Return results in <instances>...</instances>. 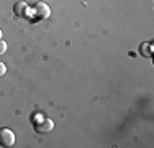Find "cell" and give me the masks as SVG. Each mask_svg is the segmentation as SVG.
Returning <instances> with one entry per match:
<instances>
[{
  "label": "cell",
  "instance_id": "6da1fadb",
  "mask_svg": "<svg viewBox=\"0 0 154 148\" xmlns=\"http://www.w3.org/2000/svg\"><path fill=\"white\" fill-rule=\"evenodd\" d=\"M0 145L2 146H13L15 145V133L10 128H0Z\"/></svg>",
  "mask_w": 154,
  "mask_h": 148
},
{
  "label": "cell",
  "instance_id": "7a4b0ae2",
  "mask_svg": "<svg viewBox=\"0 0 154 148\" xmlns=\"http://www.w3.org/2000/svg\"><path fill=\"white\" fill-rule=\"evenodd\" d=\"M33 10H35V18H39V20H45L51 15V8L49 5L45 2H38L35 7H33Z\"/></svg>",
  "mask_w": 154,
  "mask_h": 148
},
{
  "label": "cell",
  "instance_id": "3957f363",
  "mask_svg": "<svg viewBox=\"0 0 154 148\" xmlns=\"http://www.w3.org/2000/svg\"><path fill=\"white\" fill-rule=\"evenodd\" d=\"M53 128H54V122L53 118H48V117H45V120H41L39 124L35 125V130L38 133H49L53 132Z\"/></svg>",
  "mask_w": 154,
  "mask_h": 148
},
{
  "label": "cell",
  "instance_id": "277c9868",
  "mask_svg": "<svg viewBox=\"0 0 154 148\" xmlns=\"http://www.w3.org/2000/svg\"><path fill=\"white\" fill-rule=\"evenodd\" d=\"M28 8H30V5H28L26 2H17L15 5H13V12H15L17 17H23Z\"/></svg>",
  "mask_w": 154,
  "mask_h": 148
},
{
  "label": "cell",
  "instance_id": "5b68a950",
  "mask_svg": "<svg viewBox=\"0 0 154 148\" xmlns=\"http://www.w3.org/2000/svg\"><path fill=\"white\" fill-rule=\"evenodd\" d=\"M139 53H141L143 56L151 58L152 56V43H143L141 46H139Z\"/></svg>",
  "mask_w": 154,
  "mask_h": 148
},
{
  "label": "cell",
  "instance_id": "8992f818",
  "mask_svg": "<svg viewBox=\"0 0 154 148\" xmlns=\"http://www.w3.org/2000/svg\"><path fill=\"white\" fill-rule=\"evenodd\" d=\"M45 114H41V112H35V114H31V122H33V125H36V124H39L41 120H45Z\"/></svg>",
  "mask_w": 154,
  "mask_h": 148
},
{
  "label": "cell",
  "instance_id": "52a82bcc",
  "mask_svg": "<svg viewBox=\"0 0 154 148\" xmlns=\"http://www.w3.org/2000/svg\"><path fill=\"white\" fill-rule=\"evenodd\" d=\"M7 48H8V46H7V43L3 41V40H0V56L7 53Z\"/></svg>",
  "mask_w": 154,
  "mask_h": 148
},
{
  "label": "cell",
  "instance_id": "ba28073f",
  "mask_svg": "<svg viewBox=\"0 0 154 148\" xmlns=\"http://www.w3.org/2000/svg\"><path fill=\"white\" fill-rule=\"evenodd\" d=\"M5 72H7V66L3 64L2 61H0V77H2V76H5Z\"/></svg>",
  "mask_w": 154,
  "mask_h": 148
},
{
  "label": "cell",
  "instance_id": "9c48e42d",
  "mask_svg": "<svg viewBox=\"0 0 154 148\" xmlns=\"http://www.w3.org/2000/svg\"><path fill=\"white\" fill-rule=\"evenodd\" d=\"M2 36H3V33H2V30H0V40H2Z\"/></svg>",
  "mask_w": 154,
  "mask_h": 148
}]
</instances>
